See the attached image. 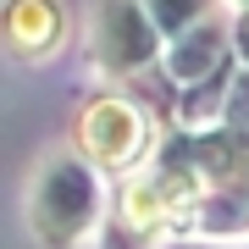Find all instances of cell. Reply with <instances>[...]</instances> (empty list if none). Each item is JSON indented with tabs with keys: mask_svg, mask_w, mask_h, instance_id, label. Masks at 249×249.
Wrapping results in <instances>:
<instances>
[{
	"mask_svg": "<svg viewBox=\"0 0 249 249\" xmlns=\"http://www.w3.org/2000/svg\"><path fill=\"white\" fill-rule=\"evenodd\" d=\"M83 150H89L94 166H133V160L150 150L144 106H127V100H94L89 116H83Z\"/></svg>",
	"mask_w": 249,
	"mask_h": 249,
	"instance_id": "3",
	"label": "cell"
},
{
	"mask_svg": "<svg viewBox=\"0 0 249 249\" xmlns=\"http://www.w3.org/2000/svg\"><path fill=\"white\" fill-rule=\"evenodd\" d=\"M238 11H249V0H238Z\"/></svg>",
	"mask_w": 249,
	"mask_h": 249,
	"instance_id": "9",
	"label": "cell"
},
{
	"mask_svg": "<svg viewBox=\"0 0 249 249\" xmlns=\"http://www.w3.org/2000/svg\"><path fill=\"white\" fill-rule=\"evenodd\" d=\"M227 61H238L232 55V28L216 17V22H199L194 34H183V39H172L166 45V78L178 83V89H194V83H205V78H216Z\"/></svg>",
	"mask_w": 249,
	"mask_h": 249,
	"instance_id": "4",
	"label": "cell"
},
{
	"mask_svg": "<svg viewBox=\"0 0 249 249\" xmlns=\"http://www.w3.org/2000/svg\"><path fill=\"white\" fill-rule=\"evenodd\" d=\"M28 34H39V45L55 50L61 45V6L55 0H11L6 6V45H11V55L28 50Z\"/></svg>",
	"mask_w": 249,
	"mask_h": 249,
	"instance_id": "5",
	"label": "cell"
},
{
	"mask_svg": "<svg viewBox=\"0 0 249 249\" xmlns=\"http://www.w3.org/2000/svg\"><path fill=\"white\" fill-rule=\"evenodd\" d=\"M222 122L227 127H244L249 133V67L232 78V89H227V106H222Z\"/></svg>",
	"mask_w": 249,
	"mask_h": 249,
	"instance_id": "7",
	"label": "cell"
},
{
	"mask_svg": "<svg viewBox=\"0 0 249 249\" xmlns=\"http://www.w3.org/2000/svg\"><path fill=\"white\" fill-rule=\"evenodd\" d=\"M232 55L249 67V11H238V17H232Z\"/></svg>",
	"mask_w": 249,
	"mask_h": 249,
	"instance_id": "8",
	"label": "cell"
},
{
	"mask_svg": "<svg viewBox=\"0 0 249 249\" xmlns=\"http://www.w3.org/2000/svg\"><path fill=\"white\" fill-rule=\"evenodd\" d=\"M34 232L45 238V249H72L100 222V178H94V160L78 155H50L34 178Z\"/></svg>",
	"mask_w": 249,
	"mask_h": 249,
	"instance_id": "1",
	"label": "cell"
},
{
	"mask_svg": "<svg viewBox=\"0 0 249 249\" xmlns=\"http://www.w3.org/2000/svg\"><path fill=\"white\" fill-rule=\"evenodd\" d=\"M216 6L222 0H144V11H150V22L160 28V39H183L194 34L199 22H216Z\"/></svg>",
	"mask_w": 249,
	"mask_h": 249,
	"instance_id": "6",
	"label": "cell"
},
{
	"mask_svg": "<svg viewBox=\"0 0 249 249\" xmlns=\"http://www.w3.org/2000/svg\"><path fill=\"white\" fill-rule=\"evenodd\" d=\"M155 55H166V39L150 22L144 0H100L94 17V61L111 72V78H127V72L155 67Z\"/></svg>",
	"mask_w": 249,
	"mask_h": 249,
	"instance_id": "2",
	"label": "cell"
}]
</instances>
